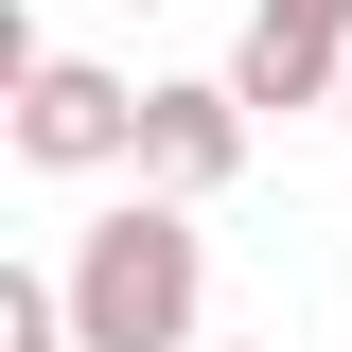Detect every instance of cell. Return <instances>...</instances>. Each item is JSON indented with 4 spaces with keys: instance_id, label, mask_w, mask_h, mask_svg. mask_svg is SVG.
Segmentation results:
<instances>
[{
    "instance_id": "obj_1",
    "label": "cell",
    "mask_w": 352,
    "mask_h": 352,
    "mask_svg": "<svg viewBox=\"0 0 352 352\" xmlns=\"http://www.w3.org/2000/svg\"><path fill=\"white\" fill-rule=\"evenodd\" d=\"M53 264H71V335H88V352H212V247H194V194H124V212H88Z\"/></svg>"
},
{
    "instance_id": "obj_2",
    "label": "cell",
    "mask_w": 352,
    "mask_h": 352,
    "mask_svg": "<svg viewBox=\"0 0 352 352\" xmlns=\"http://www.w3.org/2000/svg\"><path fill=\"white\" fill-rule=\"evenodd\" d=\"M18 159H36V176H106V159H141V88L88 71V53H18Z\"/></svg>"
},
{
    "instance_id": "obj_3",
    "label": "cell",
    "mask_w": 352,
    "mask_h": 352,
    "mask_svg": "<svg viewBox=\"0 0 352 352\" xmlns=\"http://www.w3.org/2000/svg\"><path fill=\"white\" fill-rule=\"evenodd\" d=\"M247 88H212V71H176V88H141V194H229L247 176Z\"/></svg>"
},
{
    "instance_id": "obj_4",
    "label": "cell",
    "mask_w": 352,
    "mask_h": 352,
    "mask_svg": "<svg viewBox=\"0 0 352 352\" xmlns=\"http://www.w3.org/2000/svg\"><path fill=\"white\" fill-rule=\"evenodd\" d=\"M229 88H247V106H335V88H352V53H335V36H282V18H247Z\"/></svg>"
},
{
    "instance_id": "obj_5",
    "label": "cell",
    "mask_w": 352,
    "mask_h": 352,
    "mask_svg": "<svg viewBox=\"0 0 352 352\" xmlns=\"http://www.w3.org/2000/svg\"><path fill=\"white\" fill-rule=\"evenodd\" d=\"M0 352H88L71 335V264H0Z\"/></svg>"
},
{
    "instance_id": "obj_6",
    "label": "cell",
    "mask_w": 352,
    "mask_h": 352,
    "mask_svg": "<svg viewBox=\"0 0 352 352\" xmlns=\"http://www.w3.org/2000/svg\"><path fill=\"white\" fill-rule=\"evenodd\" d=\"M264 18H282V36H335V53H352V0H264Z\"/></svg>"
},
{
    "instance_id": "obj_7",
    "label": "cell",
    "mask_w": 352,
    "mask_h": 352,
    "mask_svg": "<svg viewBox=\"0 0 352 352\" xmlns=\"http://www.w3.org/2000/svg\"><path fill=\"white\" fill-rule=\"evenodd\" d=\"M335 124H352V88H335Z\"/></svg>"
},
{
    "instance_id": "obj_8",
    "label": "cell",
    "mask_w": 352,
    "mask_h": 352,
    "mask_svg": "<svg viewBox=\"0 0 352 352\" xmlns=\"http://www.w3.org/2000/svg\"><path fill=\"white\" fill-rule=\"evenodd\" d=\"M212 352H229V335H212Z\"/></svg>"
}]
</instances>
